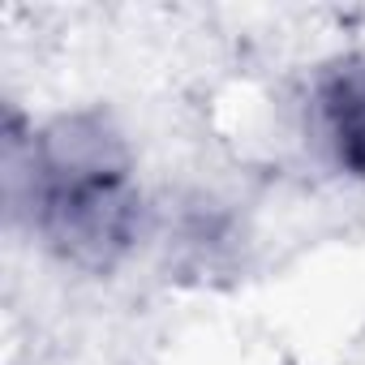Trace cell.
Wrapping results in <instances>:
<instances>
[{
  "label": "cell",
  "mask_w": 365,
  "mask_h": 365,
  "mask_svg": "<svg viewBox=\"0 0 365 365\" xmlns=\"http://www.w3.org/2000/svg\"><path fill=\"white\" fill-rule=\"evenodd\" d=\"M309 125L339 168L365 172V56L344 61L314 86Z\"/></svg>",
  "instance_id": "2"
},
{
  "label": "cell",
  "mask_w": 365,
  "mask_h": 365,
  "mask_svg": "<svg viewBox=\"0 0 365 365\" xmlns=\"http://www.w3.org/2000/svg\"><path fill=\"white\" fill-rule=\"evenodd\" d=\"M35 224L65 258L108 267L138 232V190L120 138L99 116H61L31 150Z\"/></svg>",
  "instance_id": "1"
}]
</instances>
